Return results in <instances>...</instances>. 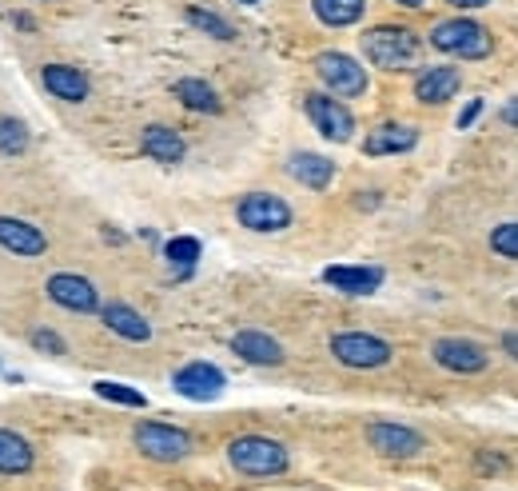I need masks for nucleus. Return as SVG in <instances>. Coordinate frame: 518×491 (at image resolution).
Instances as JSON below:
<instances>
[{
  "instance_id": "nucleus-1",
  "label": "nucleus",
  "mask_w": 518,
  "mask_h": 491,
  "mask_svg": "<svg viewBox=\"0 0 518 491\" xmlns=\"http://www.w3.org/2000/svg\"><path fill=\"white\" fill-rule=\"evenodd\" d=\"M363 56L383 72H407L423 56V40L403 24H379L363 32Z\"/></svg>"
},
{
  "instance_id": "nucleus-2",
  "label": "nucleus",
  "mask_w": 518,
  "mask_h": 491,
  "mask_svg": "<svg viewBox=\"0 0 518 491\" xmlns=\"http://www.w3.org/2000/svg\"><path fill=\"white\" fill-rule=\"evenodd\" d=\"M427 44L443 56H459V60H487L495 52V36L471 20V16H451V20H439L431 32H427Z\"/></svg>"
},
{
  "instance_id": "nucleus-3",
  "label": "nucleus",
  "mask_w": 518,
  "mask_h": 491,
  "mask_svg": "<svg viewBox=\"0 0 518 491\" xmlns=\"http://www.w3.org/2000/svg\"><path fill=\"white\" fill-rule=\"evenodd\" d=\"M228 464L244 476H283L291 468V456L271 436H236L228 444Z\"/></svg>"
},
{
  "instance_id": "nucleus-4",
  "label": "nucleus",
  "mask_w": 518,
  "mask_h": 491,
  "mask_svg": "<svg viewBox=\"0 0 518 491\" xmlns=\"http://www.w3.org/2000/svg\"><path fill=\"white\" fill-rule=\"evenodd\" d=\"M132 444L140 448V456L156 460V464H180L192 456V436L176 424H160V420H140L132 432Z\"/></svg>"
},
{
  "instance_id": "nucleus-5",
  "label": "nucleus",
  "mask_w": 518,
  "mask_h": 491,
  "mask_svg": "<svg viewBox=\"0 0 518 491\" xmlns=\"http://www.w3.org/2000/svg\"><path fill=\"white\" fill-rule=\"evenodd\" d=\"M331 356L343 368L375 372V368H387L395 360V348L383 336H371V332H339V336H331Z\"/></svg>"
},
{
  "instance_id": "nucleus-6",
  "label": "nucleus",
  "mask_w": 518,
  "mask_h": 491,
  "mask_svg": "<svg viewBox=\"0 0 518 491\" xmlns=\"http://www.w3.org/2000/svg\"><path fill=\"white\" fill-rule=\"evenodd\" d=\"M315 76L327 84V92L331 96H339V100H355V96H363L367 92V68L355 60V56H347V52H319L315 56Z\"/></svg>"
},
{
  "instance_id": "nucleus-7",
  "label": "nucleus",
  "mask_w": 518,
  "mask_h": 491,
  "mask_svg": "<svg viewBox=\"0 0 518 491\" xmlns=\"http://www.w3.org/2000/svg\"><path fill=\"white\" fill-rule=\"evenodd\" d=\"M303 112H307V120L319 128L323 140H331V144L355 140V116H351V108H347L339 96H331V92H307Z\"/></svg>"
},
{
  "instance_id": "nucleus-8",
  "label": "nucleus",
  "mask_w": 518,
  "mask_h": 491,
  "mask_svg": "<svg viewBox=\"0 0 518 491\" xmlns=\"http://www.w3.org/2000/svg\"><path fill=\"white\" fill-rule=\"evenodd\" d=\"M236 220H240L248 232H287L291 220H295V212H291V204H287L283 196H275V192H248V196L240 200V208H236Z\"/></svg>"
},
{
  "instance_id": "nucleus-9",
  "label": "nucleus",
  "mask_w": 518,
  "mask_h": 491,
  "mask_svg": "<svg viewBox=\"0 0 518 491\" xmlns=\"http://www.w3.org/2000/svg\"><path fill=\"white\" fill-rule=\"evenodd\" d=\"M431 360L455 376H475L491 364V352L479 344V340H467V336H443L431 344Z\"/></svg>"
},
{
  "instance_id": "nucleus-10",
  "label": "nucleus",
  "mask_w": 518,
  "mask_h": 491,
  "mask_svg": "<svg viewBox=\"0 0 518 491\" xmlns=\"http://www.w3.org/2000/svg\"><path fill=\"white\" fill-rule=\"evenodd\" d=\"M367 444L379 456H387V460H415V456L427 452V436L423 432H415L407 424H387V420L367 428Z\"/></svg>"
},
{
  "instance_id": "nucleus-11",
  "label": "nucleus",
  "mask_w": 518,
  "mask_h": 491,
  "mask_svg": "<svg viewBox=\"0 0 518 491\" xmlns=\"http://www.w3.org/2000/svg\"><path fill=\"white\" fill-rule=\"evenodd\" d=\"M44 288H48V300L60 304V308H68V312H96L100 308L96 284L84 280V276H76V272H56Z\"/></svg>"
},
{
  "instance_id": "nucleus-12",
  "label": "nucleus",
  "mask_w": 518,
  "mask_h": 491,
  "mask_svg": "<svg viewBox=\"0 0 518 491\" xmlns=\"http://www.w3.org/2000/svg\"><path fill=\"white\" fill-rule=\"evenodd\" d=\"M172 388L180 392V396H188V400H216L224 388H228V376L216 368V364H204V360H196V364H184L176 376H172Z\"/></svg>"
},
{
  "instance_id": "nucleus-13",
  "label": "nucleus",
  "mask_w": 518,
  "mask_h": 491,
  "mask_svg": "<svg viewBox=\"0 0 518 491\" xmlns=\"http://www.w3.org/2000/svg\"><path fill=\"white\" fill-rule=\"evenodd\" d=\"M463 88V72L455 64H431L415 76V100L419 104H447Z\"/></svg>"
},
{
  "instance_id": "nucleus-14",
  "label": "nucleus",
  "mask_w": 518,
  "mask_h": 491,
  "mask_svg": "<svg viewBox=\"0 0 518 491\" xmlns=\"http://www.w3.org/2000/svg\"><path fill=\"white\" fill-rule=\"evenodd\" d=\"M419 144V128L415 124H379L363 136V152L367 156H399V152H411Z\"/></svg>"
},
{
  "instance_id": "nucleus-15",
  "label": "nucleus",
  "mask_w": 518,
  "mask_h": 491,
  "mask_svg": "<svg viewBox=\"0 0 518 491\" xmlns=\"http://www.w3.org/2000/svg\"><path fill=\"white\" fill-rule=\"evenodd\" d=\"M0 248L12 252V256L32 260V256H44L48 240H44V232H40L36 224L16 220V216H0Z\"/></svg>"
},
{
  "instance_id": "nucleus-16",
  "label": "nucleus",
  "mask_w": 518,
  "mask_h": 491,
  "mask_svg": "<svg viewBox=\"0 0 518 491\" xmlns=\"http://www.w3.org/2000/svg\"><path fill=\"white\" fill-rule=\"evenodd\" d=\"M232 352H236L244 364H256V368H275V364H283V344L271 340L267 332H256V328L236 332V336H232Z\"/></svg>"
},
{
  "instance_id": "nucleus-17",
  "label": "nucleus",
  "mask_w": 518,
  "mask_h": 491,
  "mask_svg": "<svg viewBox=\"0 0 518 491\" xmlns=\"http://www.w3.org/2000/svg\"><path fill=\"white\" fill-rule=\"evenodd\" d=\"M40 80H44V88H48L56 100H68V104H80V100H88V92H92L88 76H84L80 68H72V64H44Z\"/></svg>"
},
{
  "instance_id": "nucleus-18",
  "label": "nucleus",
  "mask_w": 518,
  "mask_h": 491,
  "mask_svg": "<svg viewBox=\"0 0 518 491\" xmlns=\"http://www.w3.org/2000/svg\"><path fill=\"white\" fill-rule=\"evenodd\" d=\"M140 148H144L148 160H160V164H180L188 156L184 136L176 128H168V124H148L140 132Z\"/></svg>"
},
{
  "instance_id": "nucleus-19",
  "label": "nucleus",
  "mask_w": 518,
  "mask_h": 491,
  "mask_svg": "<svg viewBox=\"0 0 518 491\" xmlns=\"http://www.w3.org/2000/svg\"><path fill=\"white\" fill-rule=\"evenodd\" d=\"M100 320L108 332H116L120 340H132V344H148L152 340V324L132 308V304H104L100 308Z\"/></svg>"
},
{
  "instance_id": "nucleus-20",
  "label": "nucleus",
  "mask_w": 518,
  "mask_h": 491,
  "mask_svg": "<svg viewBox=\"0 0 518 491\" xmlns=\"http://www.w3.org/2000/svg\"><path fill=\"white\" fill-rule=\"evenodd\" d=\"M287 172H291V180H299L311 192H323L335 180V164L327 156H319V152H295L287 160Z\"/></svg>"
},
{
  "instance_id": "nucleus-21",
  "label": "nucleus",
  "mask_w": 518,
  "mask_h": 491,
  "mask_svg": "<svg viewBox=\"0 0 518 491\" xmlns=\"http://www.w3.org/2000/svg\"><path fill=\"white\" fill-rule=\"evenodd\" d=\"M32 444L8 428H0V476H24L32 472Z\"/></svg>"
},
{
  "instance_id": "nucleus-22",
  "label": "nucleus",
  "mask_w": 518,
  "mask_h": 491,
  "mask_svg": "<svg viewBox=\"0 0 518 491\" xmlns=\"http://www.w3.org/2000/svg\"><path fill=\"white\" fill-rule=\"evenodd\" d=\"M323 280L339 292H355V296H367L383 284V272L379 268H327Z\"/></svg>"
},
{
  "instance_id": "nucleus-23",
  "label": "nucleus",
  "mask_w": 518,
  "mask_h": 491,
  "mask_svg": "<svg viewBox=\"0 0 518 491\" xmlns=\"http://www.w3.org/2000/svg\"><path fill=\"white\" fill-rule=\"evenodd\" d=\"M311 8L319 16V24H327V28H351V24L363 20L367 0H311Z\"/></svg>"
},
{
  "instance_id": "nucleus-24",
  "label": "nucleus",
  "mask_w": 518,
  "mask_h": 491,
  "mask_svg": "<svg viewBox=\"0 0 518 491\" xmlns=\"http://www.w3.org/2000/svg\"><path fill=\"white\" fill-rule=\"evenodd\" d=\"M176 96H180V104L184 108H192V112H220L224 104H220V96H216V88L208 84V80H196V76H184V80H176V88H172Z\"/></svg>"
},
{
  "instance_id": "nucleus-25",
  "label": "nucleus",
  "mask_w": 518,
  "mask_h": 491,
  "mask_svg": "<svg viewBox=\"0 0 518 491\" xmlns=\"http://www.w3.org/2000/svg\"><path fill=\"white\" fill-rule=\"evenodd\" d=\"M491 252L503 256V260H518V220H507V224H495L491 236H487Z\"/></svg>"
},
{
  "instance_id": "nucleus-26",
  "label": "nucleus",
  "mask_w": 518,
  "mask_h": 491,
  "mask_svg": "<svg viewBox=\"0 0 518 491\" xmlns=\"http://www.w3.org/2000/svg\"><path fill=\"white\" fill-rule=\"evenodd\" d=\"M188 20H192L200 32L216 36V40H232V36H236V28H232L220 12H208V8H188Z\"/></svg>"
},
{
  "instance_id": "nucleus-27",
  "label": "nucleus",
  "mask_w": 518,
  "mask_h": 491,
  "mask_svg": "<svg viewBox=\"0 0 518 491\" xmlns=\"http://www.w3.org/2000/svg\"><path fill=\"white\" fill-rule=\"evenodd\" d=\"M96 396L100 400H112V404H124V408H148V396L128 388V384H112V380H100L96 384Z\"/></svg>"
},
{
  "instance_id": "nucleus-28",
  "label": "nucleus",
  "mask_w": 518,
  "mask_h": 491,
  "mask_svg": "<svg viewBox=\"0 0 518 491\" xmlns=\"http://www.w3.org/2000/svg\"><path fill=\"white\" fill-rule=\"evenodd\" d=\"M28 148V128L12 116H0V156H20Z\"/></svg>"
},
{
  "instance_id": "nucleus-29",
  "label": "nucleus",
  "mask_w": 518,
  "mask_h": 491,
  "mask_svg": "<svg viewBox=\"0 0 518 491\" xmlns=\"http://www.w3.org/2000/svg\"><path fill=\"white\" fill-rule=\"evenodd\" d=\"M164 256H168L172 264H196V256H200V240L180 236V240H172V244L164 248Z\"/></svg>"
},
{
  "instance_id": "nucleus-30",
  "label": "nucleus",
  "mask_w": 518,
  "mask_h": 491,
  "mask_svg": "<svg viewBox=\"0 0 518 491\" xmlns=\"http://www.w3.org/2000/svg\"><path fill=\"white\" fill-rule=\"evenodd\" d=\"M32 348H40V352H48V356H64V352H68V344H64L52 328H36V332H32Z\"/></svg>"
},
{
  "instance_id": "nucleus-31",
  "label": "nucleus",
  "mask_w": 518,
  "mask_h": 491,
  "mask_svg": "<svg viewBox=\"0 0 518 491\" xmlns=\"http://www.w3.org/2000/svg\"><path fill=\"white\" fill-rule=\"evenodd\" d=\"M479 112H483V100L475 96V100H471V104H467V108L459 112V128H471V124L479 120Z\"/></svg>"
},
{
  "instance_id": "nucleus-32",
  "label": "nucleus",
  "mask_w": 518,
  "mask_h": 491,
  "mask_svg": "<svg viewBox=\"0 0 518 491\" xmlns=\"http://www.w3.org/2000/svg\"><path fill=\"white\" fill-rule=\"evenodd\" d=\"M499 352H503V356H511V360L518 364V328L515 332H503V336H499Z\"/></svg>"
},
{
  "instance_id": "nucleus-33",
  "label": "nucleus",
  "mask_w": 518,
  "mask_h": 491,
  "mask_svg": "<svg viewBox=\"0 0 518 491\" xmlns=\"http://www.w3.org/2000/svg\"><path fill=\"white\" fill-rule=\"evenodd\" d=\"M499 120H503L507 128H518V96L515 100H507V104L499 108Z\"/></svg>"
},
{
  "instance_id": "nucleus-34",
  "label": "nucleus",
  "mask_w": 518,
  "mask_h": 491,
  "mask_svg": "<svg viewBox=\"0 0 518 491\" xmlns=\"http://www.w3.org/2000/svg\"><path fill=\"white\" fill-rule=\"evenodd\" d=\"M451 8H463V12H471V8H487L491 0H447Z\"/></svg>"
},
{
  "instance_id": "nucleus-35",
  "label": "nucleus",
  "mask_w": 518,
  "mask_h": 491,
  "mask_svg": "<svg viewBox=\"0 0 518 491\" xmlns=\"http://www.w3.org/2000/svg\"><path fill=\"white\" fill-rule=\"evenodd\" d=\"M395 4H403V8H423L427 0H395Z\"/></svg>"
},
{
  "instance_id": "nucleus-36",
  "label": "nucleus",
  "mask_w": 518,
  "mask_h": 491,
  "mask_svg": "<svg viewBox=\"0 0 518 491\" xmlns=\"http://www.w3.org/2000/svg\"><path fill=\"white\" fill-rule=\"evenodd\" d=\"M244 4H256V0H244Z\"/></svg>"
}]
</instances>
